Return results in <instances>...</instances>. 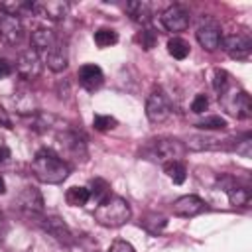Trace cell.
<instances>
[{
  "instance_id": "31",
  "label": "cell",
  "mask_w": 252,
  "mask_h": 252,
  "mask_svg": "<svg viewBox=\"0 0 252 252\" xmlns=\"http://www.w3.org/2000/svg\"><path fill=\"white\" fill-rule=\"evenodd\" d=\"M138 41H140V45L146 49V51H150L154 45H156V41H158V33L154 32V30H144V32H140V35H138Z\"/></svg>"
},
{
  "instance_id": "23",
  "label": "cell",
  "mask_w": 252,
  "mask_h": 252,
  "mask_svg": "<svg viewBox=\"0 0 252 252\" xmlns=\"http://www.w3.org/2000/svg\"><path fill=\"white\" fill-rule=\"evenodd\" d=\"M89 193H91V197L96 201V205L102 203L104 199H108V197L112 195V193H110V185H108V181H104V179H100V177H96V179L91 181V189H89Z\"/></svg>"
},
{
  "instance_id": "4",
  "label": "cell",
  "mask_w": 252,
  "mask_h": 252,
  "mask_svg": "<svg viewBox=\"0 0 252 252\" xmlns=\"http://www.w3.org/2000/svg\"><path fill=\"white\" fill-rule=\"evenodd\" d=\"M219 102L230 116H236V118H250L252 116V100L244 89L230 85L224 93L219 94Z\"/></svg>"
},
{
  "instance_id": "22",
  "label": "cell",
  "mask_w": 252,
  "mask_h": 252,
  "mask_svg": "<svg viewBox=\"0 0 252 252\" xmlns=\"http://www.w3.org/2000/svg\"><path fill=\"white\" fill-rule=\"evenodd\" d=\"M163 169H165V173L169 175V179H171L173 183H177V185H181V183L187 179V167H185V163H183L181 159L165 163Z\"/></svg>"
},
{
  "instance_id": "21",
  "label": "cell",
  "mask_w": 252,
  "mask_h": 252,
  "mask_svg": "<svg viewBox=\"0 0 252 252\" xmlns=\"http://www.w3.org/2000/svg\"><path fill=\"white\" fill-rule=\"evenodd\" d=\"M91 199V193H89V187H83V185H73L67 189L65 193V201L71 205V207H83L87 205Z\"/></svg>"
},
{
  "instance_id": "20",
  "label": "cell",
  "mask_w": 252,
  "mask_h": 252,
  "mask_svg": "<svg viewBox=\"0 0 252 252\" xmlns=\"http://www.w3.org/2000/svg\"><path fill=\"white\" fill-rule=\"evenodd\" d=\"M126 12L128 16L136 22V24H148L152 20V4L144 2V0H132L126 2Z\"/></svg>"
},
{
  "instance_id": "10",
  "label": "cell",
  "mask_w": 252,
  "mask_h": 252,
  "mask_svg": "<svg viewBox=\"0 0 252 252\" xmlns=\"http://www.w3.org/2000/svg\"><path fill=\"white\" fill-rule=\"evenodd\" d=\"M222 49L228 53V57L236 61H246L252 53V39L246 33H230L220 39Z\"/></svg>"
},
{
  "instance_id": "26",
  "label": "cell",
  "mask_w": 252,
  "mask_h": 252,
  "mask_svg": "<svg viewBox=\"0 0 252 252\" xmlns=\"http://www.w3.org/2000/svg\"><path fill=\"white\" fill-rule=\"evenodd\" d=\"M195 126H197L199 130H224V128L228 126V122H226L222 116L213 114V116H207V118L199 120Z\"/></svg>"
},
{
  "instance_id": "1",
  "label": "cell",
  "mask_w": 252,
  "mask_h": 252,
  "mask_svg": "<svg viewBox=\"0 0 252 252\" xmlns=\"http://www.w3.org/2000/svg\"><path fill=\"white\" fill-rule=\"evenodd\" d=\"M32 173L41 183L57 185L69 177L71 167L57 152H53L51 148H41L35 152V156L32 159Z\"/></svg>"
},
{
  "instance_id": "9",
  "label": "cell",
  "mask_w": 252,
  "mask_h": 252,
  "mask_svg": "<svg viewBox=\"0 0 252 252\" xmlns=\"http://www.w3.org/2000/svg\"><path fill=\"white\" fill-rule=\"evenodd\" d=\"M37 55H39L41 63H43L47 69H51L53 73H61V71H65L67 65H69L67 47H65V43H63L61 39H57L55 43H51L49 47H45V49L39 51Z\"/></svg>"
},
{
  "instance_id": "13",
  "label": "cell",
  "mask_w": 252,
  "mask_h": 252,
  "mask_svg": "<svg viewBox=\"0 0 252 252\" xmlns=\"http://www.w3.org/2000/svg\"><path fill=\"white\" fill-rule=\"evenodd\" d=\"M159 20H161V26L167 32H183V30L189 28V22H191L189 10L183 8L181 4H173L167 10H163Z\"/></svg>"
},
{
  "instance_id": "37",
  "label": "cell",
  "mask_w": 252,
  "mask_h": 252,
  "mask_svg": "<svg viewBox=\"0 0 252 252\" xmlns=\"http://www.w3.org/2000/svg\"><path fill=\"white\" fill-rule=\"evenodd\" d=\"M4 191H6V181H4V177L0 175V195H2Z\"/></svg>"
},
{
  "instance_id": "5",
  "label": "cell",
  "mask_w": 252,
  "mask_h": 252,
  "mask_svg": "<svg viewBox=\"0 0 252 252\" xmlns=\"http://www.w3.org/2000/svg\"><path fill=\"white\" fill-rule=\"evenodd\" d=\"M236 138H219L213 134H191L185 140V148L193 152H224L234 150Z\"/></svg>"
},
{
  "instance_id": "15",
  "label": "cell",
  "mask_w": 252,
  "mask_h": 252,
  "mask_svg": "<svg viewBox=\"0 0 252 252\" xmlns=\"http://www.w3.org/2000/svg\"><path fill=\"white\" fill-rule=\"evenodd\" d=\"M32 12L41 16V18H45V20L61 22L69 14V4L61 2V0H39V2H33Z\"/></svg>"
},
{
  "instance_id": "33",
  "label": "cell",
  "mask_w": 252,
  "mask_h": 252,
  "mask_svg": "<svg viewBox=\"0 0 252 252\" xmlns=\"http://www.w3.org/2000/svg\"><path fill=\"white\" fill-rule=\"evenodd\" d=\"M108 252H136L134 250V246L130 244V242H126V240H114L112 244H110V248H108Z\"/></svg>"
},
{
  "instance_id": "36",
  "label": "cell",
  "mask_w": 252,
  "mask_h": 252,
  "mask_svg": "<svg viewBox=\"0 0 252 252\" xmlns=\"http://www.w3.org/2000/svg\"><path fill=\"white\" fill-rule=\"evenodd\" d=\"M0 126L2 128H12V120H10V116H8V112L0 106Z\"/></svg>"
},
{
  "instance_id": "25",
  "label": "cell",
  "mask_w": 252,
  "mask_h": 252,
  "mask_svg": "<svg viewBox=\"0 0 252 252\" xmlns=\"http://www.w3.org/2000/svg\"><path fill=\"white\" fill-rule=\"evenodd\" d=\"M93 37H94V43H96L98 47H110V45H114V43L118 41V33H116L114 30H110V28H100V30H96Z\"/></svg>"
},
{
  "instance_id": "29",
  "label": "cell",
  "mask_w": 252,
  "mask_h": 252,
  "mask_svg": "<svg viewBox=\"0 0 252 252\" xmlns=\"http://www.w3.org/2000/svg\"><path fill=\"white\" fill-rule=\"evenodd\" d=\"M116 124H118V120L114 116H108V114H94V118H93V126L98 132L112 130V128H116Z\"/></svg>"
},
{
  "instance_id": "34",
  "label": "cell",
  "mask_w": 252,
  "mask_h": 252,
  "mask_svg": "<svg viewBox=\"0 0 252 252\" xmlns=\"http://www.w3.org/2000/svg\"><path fill=\"white\" fill-rule=\"evenodd\" d=\"M8 75H12V63L4 57H0V79H6Z\"/></svg>"
},
{
  "instance_id": "18",
  "label": "cell",
  "mask_w": 252,
  "mask_h": 252,
  "mask_svg": "<svg viewBox=\"0 0 252 252\" xmlns=\"http://www.w3.org/2000/svg\"><path fill=\"white\" fill-rule=\"evenodd\" d=\"M77 77H79V85H81L85 91H96V89H100L102 83H104V73H102V69H100L98 65H94V63L83 65V67L79 69Z\"/></svg>"
},
{
  "instance_id": "24",
  "label": "cell",
  "mask_w": 252,
  "mask_h": 252,
  "mask_svg": "<svg viewBox=\"0 0 252 252\" xmlns=\"http://www.w3.org/2000/svg\"><path fill=\"white\" fill-rule=\"evenodd\" d=\"M189 43L185 41V39H181V37H171L169 41H167V51H169V55L173 57V59H185L187 55H189Z\"/></svg>"
},
{
  "instance_id": "11",
  "label": "cell",
  "mask_w": 252,
  "mask_h": 252,
  "mask_svg": "<svg viewBox=\"0 0 252 252\" xmlns=\"http://www.w3.org/2000/svg\"><path fill=\"white\" fill-rule=\"evenodd\" d=\"M195 37H197V41H199V45H201L203 49H207V51H217V49L220 47V39H222L220 26H219L215 20L207 18V20H203V22L199 24V28H197V32H195Z\"/></svg>"
},
{
  "instance_id": "2",
  "label": "cell",
  "mask_w": 252,
  "mask_h": 252,
  "mask_svg": "<svg viewBox=\"0 0 252 252\" xmlns=\"http://www.w3.org/2000/svg\"><path fill=\"white\" fill-rule=\"evenodd\" d=\"M187 148L181 140L177 138H154V140H148L142 150H140V156L148 161H154V163H159V165H165L169 161H177L185 156Z\"/></svg>"
},
{
  "instance_id": "32",
  "label": "cell",
  "mask_w": 252,
  "mask_h": 252,
  "mask_svg": "<svg viewBox=\"0 0 252 252\" xmlns=\"http://www.w3.org/2000/svg\"><path fill=\"white\" fill-rule=\"evenodd\" d=\"M209 108V98H207V94H197L195 98H193V102H191V110L195 112V114H201V112H205Z\"/></svg>"
},
{
  "instance_id": "3",
  "label": "cell",
  "mask_w": 252,
  "mask_h": 252,
  "mask_svg": "<svg viewBox=\"0 0 252 252\" xmlns=\"http://www.w3.org/2000/svg\"><path fill=\"white\" fill-rule=\"evenodd\" d=\"M93 217L100 226L116 228V226H122L130 220L132 209H130V203L126 199H122L118 195H110L108 199H104L102 203L96 205Z\"/></svg>"
},
{
  "instance_id": "12",
  "label": "cell",
  "mask_w": 252,
  "mask_h": 252,
  "mask_svg": "<svg viewBox=\"0 0 252 252\" xmlns=\"http://www.w3.org/2000/svg\"><path fill=\"white\" fill-rule=\"evenodd\" d=\"M41 69H43V63L33 49H24L16 59V71L26 81L37 79L41 75Z\"/></svg>"
},
{
  "instance_id": "17",
  "label": "cell",
  "mask_w": 252,
  "mask_h": 252,
  "mask_svg": "<svg viewBox=\"0 0 252 252\" xmlns=\"http://www.w3.org/2000/svg\"><path fill=\"white\" fill-rule=\"evenodd\" d=\"M24 37V24L18 16H10V14H0V39L16 45L20 43Z\"/></svg>"
},
{
  "instance_id": "38",
  "label": "cell",
  "mask_w": 252,
  "mask_h": 252,
  "mask_svg": "<svg viewBox=\"0 0 252 252\" xmlns=\"http://www.w3.org/2000/svg\"><path fill=\"white\" fill-rule=\"evenodd\" d=\"M2 226H4V215H2V211H0V230H2Z\"/></svg>"
},
{
  "instance_id": "6",
  "label": "cell",
  "mask_w": 252,
  "mask_h": 252,
  "mask_svg": "<svg viewBox=\"0 0 252 252\" xmlns=\"http://www.w3.org/2000/svg\"><path fill=\"white\" fill-rule=\"evenodd\" d=\"M173 112L171 100L163 91H154L146 98V116L152 124H161L165 122Z\"/></svg>"
},
{
  "instance_id": "28",
  "label": "cell",
  "mask_w": 252,
  "mask_h": 252,
  "mask_svg": "<svg viewBox=\"0 0 252 252\" xmlns=\"http://www.w3.org/2000/svg\"><path fill=\"white\" fill-rule=\"evenodd\" d=\"M230 87V75L224 69H215L213 71V89L220 94Z\"/></svg>"
},
{
  "instance_id": "19",
  "label": "cell",
  "mask_w": 252,
  "mask_h": 252,
  "mask_svg": "<svg viewBox=\"0 0 252 252\" xmlns=\"http://www.w3.org/2000/svg\"><path fill=\"white\" fill-rule=\"evenodd\" d=\"M12 106L16 110V114L20 116H35L37 110V100L30 91H18L12 96Z\"/></svg>"
},
{
  "instance_id": "30",
  "label": "cell",
  "mask_w": 252,
  "mask_h": 252,
  "mask_svg": "<svg viewBox=\"0 0 252 252\" xmlns=\"http://www.w3.org/2000/svg\"><path fill=\"white\" fill-rule=\"evenodd\" d=\"M232 152H236V154L242 156V158H250V156H252V136L246 132L242 138H236Z\"/></svg>"
},
{
  "instance_id": "8",
  "label": "cell",
  "mask_w": 252,
  "mask_h": 252,
  "mask_svg": "<svg viewBox=\"0 0 252 252\" xmlns=\"http://www.w3.org/2000/svg\"><path fill=\"white\" fill-rule=\"evenodd\" d=\"M217 185L220 187V191L226 193V197H228L232 207H246L250 203V197H252L250 187L238 183L232 175H219L217 177Z\"/></svg>"
},
{
  "instance_id": "7",
  "label": "cell",
  "mask_w": 252,
  "mask_h": 252,
  "mask_svg": "<svg viewBox=\"0 0 252 252\" xmlns=\"http://www.w3.org/2000/svg\"><path fill=\"white\" fill-rule=\"evenodd\" d=\"M14 205H16V209H18L22 215H26V217H39V215H43V211H45L43 195H41L39 189H35V187H24V189L18 193Z\"/></svg>"
},
{
  "instance_id": "16",
  "label": "cell",
  "mask_w": 252,
  "mask_h": 252,
  "mask_svg": "<svg viewBox=\"0 0 252 252\" xmlns=\"http://www.w3.org/2000/svg\"><path fill=\"white\" fill-rule=\"evenodd\" d=\"M41 228H43L49 236H53L59 244H63V246H71L73 240H75V236H73L69 224H67L63 219H59V217H43V219H41Z\"/></svg>"
},
{
  "instance_id": "35",
  "label": "cell",
  "mask_w": 252,
  "mask_h": 252,
  "mask_svg": "<svg viewBox=\"0 0 252 252\" xmlns=\"http://www.w3.org/2000/svg\"><path fill=\"white\" fill-rule=\"evenodd\" d=\"M10 156H12V152H10V148H8V144L4 142V138L0 136V163H4V161H8V159H10Z\"/></svg>"
},
{
  "instance_id": "27",
  "label": "cell",
  "mask_w": 252,
  "mask_h": 252,
  "mask_svg": "<svg viewBox=\"0 0 252 252\" xmlns=\"http://www.w3.org/2000/svg\"><path fill=\"white\" fill-rule=\"evenodd\" d=\"M142 224H144V228H146L150 234H159V232L165 228L167 219L161 217V215H150V217H146V220H142Z\"/></svg>"
},
{
  "instance_id": "14",
  "label": "cell",
  "mask_w": 252,
  "mask_h": 252,
  "mask_svg": "<svg viewBox=\"0 0 252 252\" xmlns=\"http://www.w3.org/2000/svg\"><path fill=\"white\" fill-rule=\"evenodd\" d=\"M171 211H173L175 217L191 219V217H197V215L205 213L207 211V203L199 195H183V197L173 201Z\"/></svg>"
}]
</instances>
